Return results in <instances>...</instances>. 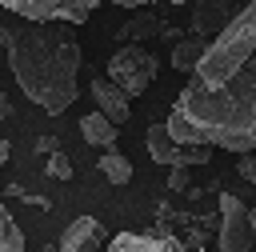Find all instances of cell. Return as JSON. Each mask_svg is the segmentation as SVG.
Segmentation results:
<instances>
[{"instance_id":"obj_1","label":"cell","mask_w":256,"mask_h":252,"mask_svg":"<svg viewBox=\"0 0 256 252\" xmlns=\"http://www.w3.org/2000/svg\"><path fill=\"white\" fill-rule=\"evenodd\" d=\"M0 36H4V52H8V68L20 84V92L44 108V112H64L76 104L80 96V40L72 24H56V20H24V16H8L0 20Z\"/></svg>"},{"instance_id":"obj_2","label":"cell","mask_w":256,"mask_h":252,"mask_svg":"<svg viewBox=\"0 0 256 252\" xmlns=\"http://www.w3.org/2000/svg\"><path fill=\"white\" fill-rule=\"evenodd\" d=\"M168 132L176 144H208L236 156L256 152V56L220 88L184 84L172 112Z\"/></svg>"},{"instance_id":"obj_3","label":"cell","mask_w":256,"mask_h":252,"mask_svg":"<svg viewBox=\"0 0 256 252\" xmlns=\"http://www.w3.org/2000/svg\"><path fill=\"white\" fill-rule=\"evenodd\" d=\"M252 56H256V0H248V4L240 8V16L212 40V48H208V56H204V64H200V72H196L192 80L204 84V88H220V84H228Z\"/></svg>"},{"instance_id":"obj_4","label":"cell","mask_w":256,"mask_h":252,"mask_svg":"<svg viewBox=\"0 0 256 252\" xmlns=\"http://www.w3.org/2000/svg\"><path fill=\"white\" fill-rule=\"evenodd\" d=\"M156 76H160V60L144 44H120L108 56V80L120 84L128 96L148 92V84H156Z\"/></svg>"},{"instance_id":"obj_5","label":"cell","mask_w":256,"mask_h":252,"mask_svg":"<svg viewBox=\"0 0 256 252\" xmlns=\"http://www.w3.org/2000/svg\"><path fill=\"white\" fill-rule=\"evenodd\" d=\"M256 244V224L252 208L236 192H220V232H216V252H252Z\"/></svg>"},{"instance_id":"obj_6","label":"cell","mask_w":256,"mask_h":252,"mask_svg":"<svg viewBox=\"0 0 256 252\" xmlns=\"http://www.w3.org/2000/svg\"><path fill=\"white\" fill-rule=\"evenodd\" d=\"M144 144H148V156L156 164H164V168H200V164L212 160V148L208 144H176L172 132H168V124H160V120L148 124Z\"/></svg>"},{"instance_id":"obj_7","label":"cell","mask_w":256,"mask_h":252,"mask_svg":"<svg viewBox=\"0 0 256 252\" xmlns=\"http://www.w3.org/2000/svg\"><path fill=\"white\" fill-rule=\"evenodd\" d=\"M8 16H24V20H56V24H84L100 0H0Z\"/></svg>"},{"instance_id":"obj_8","label":"cell","mask_w":256,"mask_h":252,"mask_svg":"<svg viewBox=\"0 0 256 252\" xmlns=\"http://www.w3.org/2000/svg\"><path fill=\"white\" fill-rule=\"evenodd\" d=\"M236 16H240L236 0H196L192 4V20H188V32L192 36H204V40H216Z\"/></svg>"},{"instance_id":"obj_9","label":"cell","mask_w":256,"mask_h":252,"mask_svg":"<svg viewBox=\"0 0 256 252\" xmlns=\"http://www.w3.org/2000/svg\"><path fill=\"white\" fill-rule=\"evenodd\" d=\"M112 240H108V232H104V224L96 220V216H80V220H72L68 228H64V236H60V252H100V248H108Z\"/></svg>"},{"instance_id":"obj_10","label":"cell","mask_w":256,"mask_h":252,"mask_svg":"<svg viewBox=\"0 0 256 252\" xmlns=\"http://www.w3.org/2000/svg\"><path fill=\"white\" fill-rule=\"evenodd\" d=\"M92 100H96V112H104L112 124H128L132 120V112H128V92L120 88V84H112L108 76L104 80H92Z\"/></svg>"},{"instance_id":"obj_11","label":"cell","mask_w":256,"mask_h":252,"mask_svg":"<svg viewBox=\"0 0 256 252\" xmlns=\"http://www.w3.org/2000/svg\"><path fill=\"white\" fill-rule=\"evenodd\" d=\"M184 244L172 236H152V232H120L104 252H180Z\"/></svg>"},{"instance_id":"obj_12","label":"cell","mask_w":256,"mask_h":252,"mask_svg":"<svg viewBox=\"0 0 256 252\" xmlns=\"http://www.w3.org/2000/svg\"><path fill=\"white\" fill-rule=\"evenodd\" d=\"M208 48H212V40H204V36H192V32H188L180 44H172V68H176V72H184V76H188V72L196 76V72H200V64H204V56H208Z\"/></svg>"},{"instance_id":"obj_13","label":"cell","mask_w":256,"mask_h":252,"mask_svg":"<svg viewBox=\"0 0 256 252\" xmlns=\"http://www.w3.org/2000/svg\"><path fill=\"white\" fill-rule=\"evenodd\" d=\"M168 32V24L160 20V16H152V12H136L132 20H124L120 28H116V40L124 44H140V40H148V36H164Z\"/></svg>"},{"instance_id":"obj_14","label":"cell","mask_w":256,"mask_h":252,"mask_svg":"<svg viewBox=\"0 0 256 252\" xmlns=\"http://www.w3.org/2000/svg\"><path fill=\"white\" fill-rule=\"evenodd\" d=\"M116 128H120V124H112V120H108L104 112H96V108H92L88 116H80V136H84L92 148H112V144H116Z\"/></svg>"},{"instance_id":"obj_15","label":"cell","mask_w":256,"mask_h":252,"mask_svg":"<svg viewBox=\"0 0 256 252\" xmlns=\"http://www.w3.org/2000/svg\"><path fill=\"white\" fill-rule=\"evenodd\" d=\"M100 172H104L108 184H128L132 180V160L120 156V152H104L100 156Z\"/></svg>"},{"instance_id":"obj_16","label":"cell","mask_w":256,"mask_h":252,"mask_svg":"<svg viewBox=\"0 0 256 252\" xmlns=\"http://www.w3.org/2000/svg\"><path fill=\"white\" fill-rule=\"evenodd\" d=\"M0 252H28L24 248V236L12 220V212H0Z\"/></svg>"},{"instance_id":"obj_17","label":"cell","mask_w":256,"mask_h":252,"mask_svg":"<svg viewBox=\"0 0 256 252\" xmlns=\"http://www.w3.org/2000/svg\"><path fill=\"white\" fill-rule=\"evenodd\" d=\"M48 172H52V176H60V180H68V176H72L68 156H64V152H52V156H48Z\"/></svg>"},{"instance_id":"obj_18","label":"cell","mask_w":256,"mask_h":252,"mask_svg":"<svg viewBox=\"0 0 256 252\" xmlns=\"http://www.w3.org/2000/svg\"><path fill=\"white\" fill-rule=\"evenodd\" d=\"M236 172H240V180L256 184V152H252V156H240V160H236Z\"/></svg>"},{"instance_id":"obj_19","label":"cell","mask_w":256,"mask_h":252,"mask_svg":"<svg viewBox=\"0 0 256 252\" xmlns=\"http://www.w3.org/2000/svg\"><path fill=\"white\" fill-rule=\"evenodd\" d=\"M104 4H120V8H148V4H196V0H104Z\"/></svg>"},{"instance_id":"obj_20","label":"cell","mask_w":256,"mask_h":252,"mask_svg":"<svg viewBox=\"0 0 256 252\" xmlns=\"http://www.w3.org/2000/svg\"><path fill=\"white\" fill-rule=\"evenodd\" d=\"M168 188H172V192H188V188H192V184H188V168H172Z\"/></svg>"},{"instance_id":"obj_21","label":"cell","mask_w":256,"mask_h":252,"mask_svg":"<svg viewBox=\"0 0 256 252\" xmlns=\"http://www.w3.org/2000/svg\"><path fill=\"white\" fill-rule=\"evenodd\" d=\"M36 152L52 156V152H56V136H36Z\"/></svg>"},{"instance_id":"obj_22","label":"cell","mask_w":256,"mask_h":252,"mask_svg":"<svg viewBox=\"0 0 256 252\" xmlns=\"http://www.w3.org/2000/svg\"><path fill=\"white\" fill-rule=\"evenodd\" d=\"M252 224H256V208H252Z\"/></svg>"}]
</instances>
